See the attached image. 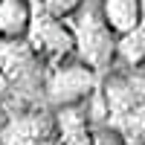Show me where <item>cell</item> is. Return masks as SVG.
Masks as SVG:
<instances>
[{"mask_svg":"<svg viewBox=\"0 0 145 145\" xmlns=\"http://www.w3.org/2000/svg\"><path fill=\"white\" fill-rule=\"evenodd\" d=\"M29 23H32L29 0H0V41L26 38Z\"/></svg>","mask_w":145,"mask_h":145,"instance_id":"ba28073f","label":"cell"},{"mask_svg":"<svg viewBox=\"0 0 145 145\" xmlns=\"http://www.w3.org/2000/svg\"><path fill=\"white\" fill-rule=\"evenodd\" d=\"M52 139V119L44 113H26L12 119L3 131V145H44Z\"/></svg>","mask_w":145,"mask_h":145,"instance_id":"5b68a950","label":"cell"},{"mask_svg":"<svg viewBox=\"0 0 145 145\" xmlns=\"http://www.w3.org/2000/svg\"><path fill=\"white\" fill-rule=\"evenodd\" d=\"M55 128H58V145H90L93 142L90 116H87V110H84V105L58 107Z\"/></svg>","mask_w":145,"mask_h":145,"instance_id":"8992f818","label":"cell"},{"mask_svg":"<svg viewBox=\"0 0 145 145\" xmlns=\"http://www.w3.org/2000/svg\"><path fill=\"white\" fill-rule=\"evenodd\" d=\"M29 61V44L20 41H0V70L15 76L20 67H26Z\"/></svg>","mask_w":145,"mask_h":145,"instance_id":"30bf717a","label":"cell"},{"mask_svg":"<svg viewBox=\"0 0 145 145\" xmlns=\"http://www.w3.org/2000/svg\"><path fill=\"white\" fill-rule=\"evenodd\" d=\"M107 125L125 145H145V64L134 76H113L102 87Z\"/></svg>","mask_w":145,"mask_h":145,"instance_id":"6da1fadb","label":"cell"},{"mask_svg":"<svg viewBox=\"0 0 145 145\" xmlns=\"http://www.w3.org/2000/svg\"><path fill=\"white\" fill-rule=\"evenodd\" d=\"M90 145H125V142L119 139L113 131H99V134H93V142Z\"/></svg>","mask_w":145,"mask_h":145,"instance_id":"7c38bea8","label":"cell"},{"mask_svg":"<svg viewBox=\"0 0 145 145\" xmlns=\"http://www.w3.org/2000/svg\"><path fill=\"white\" fill-rule=\"evenodd\" d=\"M102 18L116 38L131 35L142 23V0H99Z\"/></svg>","mask_w":145,"mask_h":145,"instance_id":"52a82bcc","label":"cell"},{"mask_svg":"<svg viewBox=\"0 0 145 145\" xmlns=\"http://www.w3.org/2000/svg\"><path fill=\"white\" fill-rule=\"evenodd\" d=\"M116 55H122L125 61L134 64V67H142V64H145V20H142L131 35L119 38V44H116Z\"/></svg>","mask_w":145,"mask_h":145,"instance_id":"9c48e42d","label":"cell"},{"mask_svg":"<svg viewBox=\"0 0 145 145\" xmlns=\"http://www.w3.org/2000/svg\"><path fill=\"white\" fill-rule=\"evenodd\" d=\"M64 23L72 35V46H76L81 64H87L93 72H102L110 67L119 38L107 29L99 0H84Z\"/></svg>","mask_w":145,"mask_h":145,"instance_id":"7a4b0ae2","label":"cell"},{"mask_svg":"<svg viewBox=\"0 0 145 145\" xmlns=\"http://www.w3.org/2000/svg\"><path fill=\"white\" fill-rule=\"evenodd\" d=\"M81 3H84V0H41V12H46L50 18L67 20Z\"/></svg>","mask_w":145,"mask_h":145,"instance_id":"8fae6325","label":"cell"},{"mask_svg":"<svg viewBox=\"0 0 145 145\" xmlns=\"http://www.w3.org/2000/svg\"><path fill=\"white\" fill-rule=\"evenodd\" d=\"M93 90H96V72L87 64H81V61L55 64L50 78H46V96H50L58 107L81 105Z\"/></svg>","mask_w":145,"mask_h":145,"instance_id":"3957f363","label":"cell"},{"mask_svg":"<svg viewBox=\"0 0 145 145\" xmlns=\"http://www.w3.org/2000/svg\"><path fill=\"white\" fill-rule=\"evenodd\" d=\"M26 38H29V50H38L44 55L55 58V61H61V58H67L70 52H76L67 23L58 20V18H50L41 9L32 12V23H29Z\"/></svg>","mask_w":145,"mask_h":145,"instance_id":"277c9868","label":"cell"}]
</instances>
